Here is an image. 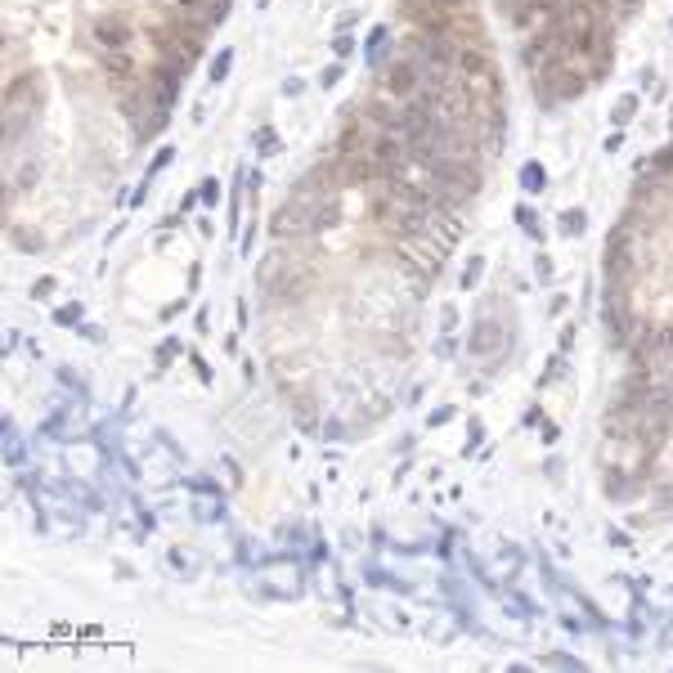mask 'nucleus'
<instances>
[{
	"instance_id": "f257e3e1",
	"label": "nucleus",
	"mask_w": 673,
	"mask_h": 673,
	"mask_svg": "<svg viewBox=\"0 0 673 673\" xmlns=\"http://www.w3.org/2000/svg\"><path fill=\"white\" fill-rule=\"evenodd\" d=\"M399 265L409 269V274H418L422 283H431L440 269H445V247L431 238H399Z\"/></svg>"
},
{
	"instance_id": "f03ea898",
	"label": "nucleus",
	"mask_w": 673,
	"mask_h": 673,
	"mask_svg": "<svg viewBox=\"0 0 673 673\" xmlns=\"http://www.w3.org/2000/svg\"><path fill=\"white\" fill-rule=\"evenodd\" d=\"M310 216H314V207L301 203V198H292V203H283L274 216H269V234H274V238H301V234H314V229H310Z\"/></svg>"
},
{
	"instance_id": "7ed1b4c3",
	"label": "nucleus",
	"mask_w": 673,
	"mask_h": 673,
	"mask_svg": "<svg viewBox=\"0 0 673 673\" xmlns=\"http://www.w3.org/2000/svg\"><path fill=\"white\" fill-rule=\"evenodd\" d=\"M418 85H422V68H418L413 54L395 59L391 68H386V77H382V90L395 95V99H413V95H418Z\"/></svg>"
},
{
	"instance_id": "20e7f679",
	"label": "nucleus",
	"mask_w": 673,
	"mask_h": 673,
	"mask_svg": "<svg viewBox=\"0 0 673 673\" xmlns=\"http://www.w3.org/2000/svg\"><path fill=\"white\" fill-rule=\"evenodd\" d=\"M494 59H490V50H480V45H458V77L463 81H494Z\"/></svg>"
},
{
	"instance_id": "39448f33",
	"label": "nucleus",
	"mask_w": 673,
	"mask_h": 673,
	"mask_svg": "<svg viewBox=\"0 0 673 673\" xmlns=\"http://www.w3.org/2000/svg\"><path fill=\"white\" fill-rule=\"evenodd\" d=\"M373 176H382V166L373 162V153H355V157H341V184H373Z\"/></svg>"
},
{
	"instance_id": "423d86ee",
	"label": "nucleus",
	"mask_w": 673,
	"mask_h": 673,
	"mask_svg": "<svg viewBox=\"0 0 673 673\" xmlns=\"http://www.w3.org/2000/svg\"><path fill=\"white\" fill-rule=\"evenodd\" d=\"M131 36H135V27L126 23V18H99L95 23V41L104 50H126V45H131Z\"/></svg>"
},
{
	"instance_id": "0eeeda50",
	"label": "nucleus",
	"mask_w": 673,
	"mask_h": 673,
	"mask_svg": "<svg viewBox=\"0 0 673 673\" xmlns=\"http://www.w3.org/2000/svg\"><path fill=\"white\" fill-rule=\"evenodd\" d=\"M431 234H436L440 247H453V242L463 238V220H458V211L436 207V211H431Z\"/></svg>"
},
{
	"instance_id": "6e6552de",
	"label": "nucleus",
	"mask_w": 673,
	"mask_h": 673,
	"mask_svg": "<svg viewBox=\"0 0 673 673\" xmlns=\"http://www.w3.org/2000/svg\"><path fill=\"white\" fill-rule=\"evenodd\" d=\"M337 225H341L337 198H323V203H314V216H310V229H314V234H323V229H337Z\"/></svg>"
},
{
	"instance_id": "1a4fd4ad",
	"label": "nucleus",
	"mask_w": 673,
	"mask_h": 673,
	"mask_svg": "<svg viewBox=\"0 0 673 673\" xmlns=\"http://www.w3.org/2000/svg\"><path fill=\"white\" fill-rule=\"evenodd\" d=\"M274 288L279 292H269V301H301L306 288H310V274H288V279H279Z\"/></svg>"
},
{
	"instance_id": "9d476101",
	"label": "nucleus",
	"mask_w": 673,
	"mask_h": 673,
	"mask_svg": "<svg viewBox=\"0 0 673 673\" xmlns=\"http://www.w3.org/2000/svg\"><path fill=\"white\" fill-rule=\"evenodd\" d=\"M494 341H498V323L480 319V323H476V333H471V350H476V355H490Z\"/></svg>"
},
{
	"instance_id": "9b49d317",
	"label": "nucleus",
	"mask_w": 673,
	"mask_h": 673,
	"mask_svg": "<svg viewBox=\"0 0 673 673\" xmlns=\"http://www.w3.org/2000/svg\"><path fill=\"white\" fill-rule=\"evenodd\" d=\"M104 68H108V72H112V81H126V77L135 72V68H131V59H126V50H108V59H104Z\"/></svg>"
},
{
	"instance_id": "f8f14e48",
	"label": "nucleus",
	"mask_w": 673,
	"mask_h": 673,
	"mask_svg": "<svg viewBox=\"0 0 673 673\" xmlns=\"http://www.w3.org/2000/svg\"><path fill=\"white\" fill-rule=\"evenodd\" d=\"M543 184H548V180H543V166H539V162H525V166H521V189H525V193H539Z\"/></svg>"
},
{
	"instance_id": "ddd939ff",
	"label": "nucleus",
	"mask_w": 673,
	"mask_h": 673,
	"mask_svg": "<svg viewBox=\"0 0 673 673\" xmlns=\"http://www.w3.org/2000/svg\"><path fill=\"white\" fill-rule=\"evenodd\" d=\"M633 112H637V95H624L620 104L610 108V122L615 126H628V122H633Z\"/></svg>"
},
{
	"instance_id": "4468645a",
	"label": "nucleus",
	"mask_w": 673,
	"mask_h": 673,
	"mask_svg": "<svg viewBox=\"0 0 673 673\" xmlns=\"http://www.w3.org/2000/svg\"><path fill=\"white\" fill-rule=\"evenodd\" d=\"M382 45H391V32L386 27H373V36H368V63H382Z\"/></svg>"
},
{
	"instance_id": "2eb2a0df",
	"label": "nucleus",
	"mask_w": 673,
	"mask_h": 673,
	"mask_svg": "<svg viewBox=\"0 0 673 673\" xmlns=\"http://www.w3.org/2000/svg\"><path fill=\"white\" fill-rule=\"evenodd\" d=\"M583 229H588V216H583L579 207H575V211H566V216H561V234H570V238H579Z\"/></svg>"
},
{
	"instance_id": "dca6fc26",
	"label": "nucleus",
	"mask_w": 673,
	"mask_h": 673,
	"mask_svg": "<svg viewBox=\"0 0 673 673\" xmlns=\"http://www.w3.org/2000/svg\"><path fill=\"white\" fill-rule=\"evenodd\" d=\"M256 153H261V157L279 153V131H269V126H261V131H256Z\"/></svg>"
},
{
	"instance_id": "f3484780",
	"label": "nucleus",
	"mask_w": 673,
	"mask_h": 673,
	"mask_svg": "<svg viewBox=\"0 0 673 673\" xmlns=\"http://www.w3.org/2000/svg\"><path fill=\"white\" fill-rule=\"evenodd\" d=\"M229 63H234V50H220L216 59H211V81H225L229 77Z\"/></svg>"
},
{
	"instance_id": "a211bd4d",
	"label": "nucleus",
	"mask_w": 673,
	"mask_h": 673,
	"mask_svg": "<svg viewBox=\"0 0 673 673\" xmlns=\"http://www.w3.org/2000/svg\"><path fill=\"white\" fill-rule=\"evenodd\" d=\"M480 274H485V261L476 256V261H467V269H463V288H476Z\"/></svg>"
},
{
	"instance_id": "6ab92c4d",
	"label": "nucleus",
	"mask_w": 673,
	"mask_h": 673,
	"mask_svg": "<svg viewBox=\"0 0 673 673\" xmlns=\"http://www.w3.org/2000/svg\"><path fill=\"white\" fill-rule=\"evenodd\" d=\"M517 225H521V229H529V234L539 238V220H534V207H517Z\"/></svg>"
},
{
	"instance_id": "aec40b11",
	"label": "nucleus",
	"mask_w": 673,
	"mask_h": 673,
	"mask_svg": "<svg viewBox=\"0 0 673 673\" xmlns=\"http://www.w3.org/2000/svg\"><path fill=\"white\" fill-rule=\"evenodd\" d=\"M198 198H203V203L211 207V203H216V198H220V184L211 180V176H207V180H203V189H198Z\"/></svg>"
},
{
	"instance_id": "412c9836",
	"label": "nucleus",
	"mask_w": 673,
	"mask_h": 673,
	"mask_svg": "<svg viewBox=\"0 0 673 673\" xmlns=\"http://www.w3.org/2000/svg\"><path fill=\"white\" fill-rule=\"evenodd\" d=\"M14 184H18V189H32V184H36V166L27 162V166L18 171V180H14Z\"/></svg>"
},
{
	"instance_id": "4be33fe9",
	"label": "nucleus",
	"mask_w": 673,
	"mask_h": 673,
	"mask_svg": "<svg viewBox=\"0 0 673 673\" xmlns=\"http://www.w3.org/2000/svg\"><path fill=\"white\" fill-rule=\"evenodd\" d=\"M171 157H176V149H162V153H157L153 162H149V176H157V171H162V166L171 162Z\"/></svg>"
},
{
	"instance_id": "5701e85b",
	"label": "nucleus",
	"mask_w": 673,
	"mask_h": 673,
	"mask_svg": "<svg viewBox=\"0 0 673 673\" xmlns=\"http://www.w3.org/2000/svg\"><path fill=\"white\" fill-rule=\"evenodd\" d=\"M176 355H180V341H166V346L157 350V364H171V360H176Z\"/></svg>"
},
{
	"instance_id": "b1692460",
	"label": "nucleus",
	"mask_w": 673,
	"mask_h": 673,
	"mask_svg": "<svg viewBox=\"0 0 673 673\" xmlns=\"http://www.w3.org/2000/svg\"><path fill=\"white\" fill-rule=\"evenodd\" d=\"M453 323H458V310H453V306H445V314H440V328H445V333H449Z\"/></svg>"
},
{
	"instance_id": "393cba45",
	"label": "nucleus",
	"mask_w": 673,
	"mask_h": 673,
	"mask_svg": "<svg viewBox=\"0 0 673 673\" xmlns=\"http://www.w3.org/2000/svg\"><path fill=\"white\" fill-rule=\"evenodd\" d=\"M50 292H54V279H41L36 288H32V296H50Z\"/></svg>"
},
{
	"instance_id": "a878e982",
	"label": "nucleus",
	"mask_w": 673,
	"mask_h": 673,
	"mask_svg": "<svg viewBox=\"0 0 673 673\" xmlns=\"http://www.w3.org/2000/svg\"><path fill=\"white\" fill-rule=\"evenodd\" d=\"M337 81H341V63H333V68L323 72V85H337Z\"/></svg>"
},
{
	"instance_id": "bb28decb",
	"label": "nucleus",
	"mask_w": 673,
	"mask_h": 673,
	"mask_svg": "<svg viewBox=\"0 0 673 673\" xmlns=\"http://www.w3.org/2000/svg\"><path fill=\"white\" fill-rule=\"evenodd\" d=\"M431 5H440L445 14H458V9H463V0H431Z\"/></svg>"
},
{
	"instance_id": "cd10ccee",
	"label": "nucleus",
	"mask_w": 673,
	"mask_h": 673,
	"mask_svg": "<svg viewBox=\"0 0 673 673\" xmlns=\"http://www.w3.org/2000/svg\"><path fill=\"white\" fill-rule=\"evenodd\" d=\"M655 166H660V171H669V166H673V149H664L660 157H655Z\"/></svg>"
},
{
	"instance_id": "c85d7f7f",
	"label": "nucleus",
	"mask_w": 673,
	"mask_h": 673,
	"mask_svg": "<svg viewBox=\"0 0 673 673\" xmlns=\"http://www.w3.org/2000/svg\"><path fill=\"white\" fill-rule=\"evenodd\" d=\"M180 5H184V9H193V5H198V0H180Z\"/></svg>"
}]
</instances>
